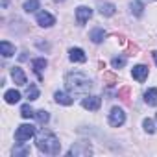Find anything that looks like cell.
<instances>
[{
  "label": "cell",
  "instance_id": "obj_1",
  "mask_svg": "<svg viewBox=\"0 0 157 157\" xmlns=\"http://www.w3.org/2000/svg\"><path fill=\"white\" fill-rule=\"evenodd\" d=\"M65 87L70 94H85L91 91L93 83L83 72H70L65 78Z\"/></svg>",
  "mask_w": 157,
  "mask_h": 157
},
{
  "label": "cell",
  "instance_id": "obj_2",
  "mask_svg": "<svg viewBox=\"0 0 157 157\" xmlns=\"http://www.w3.org/2000/svg\"><path fill=\"white\" fill-rule=\"evenodd\" d=\"M37 148L46 153V155H57L61 151V142L57 140V137L52 133V131H46L43 129L39 135H37Z\"/></svg>",
  "mask_w": 157,
  "mask_h": 157
},
{
  "label": "cell",
  "instance_id": "obj_3",
  "mask_svg": "<svg viewBox=\"0 0 157 157\" xmlns=\"http://www.w3.org/2000/svg\"><path fill=\"white\" fill-rule=\"evenodd\" d=\"M33 135H35V128H33L32 124H22V126H19V129L15 131V140L24 142V140H30Z\"/></svg>",
  "mask_w": 157,
  "mask_h": 157
},
{
  "label": "cell",
  "instance_id": "obj_4",
  "mask_svg": "<svg viewBox=\"0 0 157 157\" xmlns=\"http://www.w3.org/2000/svg\"><path fill=\"white\" fill-rule=\"evenodd\" d=\"M124 122H126V113H124L122 109H118V107H113L111 113H109V124H111L113 128H118V126H122Z\"/></svg>",
  "mask_w": 157,
  "mask_h": 157
},
{
  "label": "cell",
  "instance_id": "obj_5",
  "mask_svg": "<svg viewBox=\"0 0 157 157\" xmlns=\"http://www.w3.org/2000/svg\"><path fill=\"white\" fill-rule=\"evenodd\" d=\"M91 153H93V148L89 142H76L68 150V155H91Z\"/></svg>",
  "mask_w": 157,
  "mask_h": 157
},
{
  "label": "cell",
  "instance_id": "obj_6",
  "mask_svg": "<svg viewBox=\"0 0 157 157\" xmlns=\"http://www.w3.org/2000/svg\"><path fill=\"white\" fill-rule=\"evenodd\" d=\"M91 17H93V10L87 8V6H80V8L76 10V21H78V24L83 26Z\"/></svg>",
  "mask_w": 157,
  "mask_h": 157
},
{
  "label": "cell",
  "instance_id": "obj_7",
  "mask_svg": "<svg viewBox=\"0 0 157 157\" xmlns=\"http://www.w3.org/2000/svg\"><path fill=\"white\" fill-rule=\"evenodd\" d=\"M82 105L85 109H89V111H98L100 105H102V98L100 96H85L83 102H82Z\"/></svg>",
  "mask_w": 157,
  "mask_h": 157
},
{
  "label": "cell",
  "instance_id": "obj_8",
  "mask_svg": "<svg viewBox=\"0 0 157 157\" xmlns=\"http://www.w3.org/2000/svg\"><path fill=\"white\" fill-rule=\"evenodd\" d=\"M54 22H56V19H54L50 13H46V11H39V13H37V24H39V26L50 28Z\"/></svg>",
  "mask_w": 157,
  "mask_h": 157
},
{
  "label": "cell",
  "instance_id": "obj_9",
  "mask_svg": "<svg viewBox=\"0 0 157 157\" xmlns=\"http://www.w3.org/2000/svg\"><path fill=\"white\" fill-rule=\"evenodd\" d=\"M68 57H70L72 63H85L87 61V56H85V52L82 48H70Z\"/></svg>",
  "mask_w": 157,
  "mask_h": 157
},
{
  "label": "cell",
  "instance_id": "obj_10",
  "mask_svg": "<svg viewBox=\"0 0 157 157\" xmlns=\"http://www.w3.org/2000/svg\"><path fill=\"white\" fill-rule=\"evenodd\" d=\"M131 76L135 78L137 82H144L146 78H148V67H146V65H137V67H133Z\"/></svg>",
  "mask_w": 157,
  "mask_h": 157
},
{
  "label": "cell",
  "instance_id": "obj_11",
  "mask_svg": "<svg viewBox=\"0 0 157 157\" xmlns=\"http://www.w3.org/2000/svg\"><path fill=\"white\" fill-rule=\"evenodd\" d=\"M11 78L15 80L17 85H26V74L21 67H13L11 68Z\"/></svg>",
  "mask_w": 157,
  "mask_h": 157
},
{
  "label": "cell",
  "instance_id": "obj_12",
  "mask_svg": "<svg viewBox=\"0 0 157 157\" xmlns=\"http://www.w3.org/2000/svg\"><path fill=\"white\" fill-rule=\"evenodd\" d=\"M54 98H56V102L61 104V105H72V102H74L67 93H61V91H57V93L54 94Z\"/></svg>",
  "mask_w": 157,
  "mask_h": 157
},
{
  "label": "cell",
  "instance_id": "obj_13",
  "mask_svg": "<svg viewBox=\"0 0 157 157\" xmlns=\"http://www.w3.org/2000/svg\"><path fill=\"white\" fill-rule=\"evenodd\" d=\"M144 102L148 104V105H157V89H148L146 93H144Z\"/></svg>",
  "mask_w": 157,
  "mask_h": 157
},
{
  "label": "cell",
  "instance_id": "obj_14",
  "mask_svg": "<svg viewBox=\"0 0 157 157\" xmlns=\"http://www.w3.org/2000/svg\"><path fill=\"white\" fill-rule=\"evenodd\" d=\"M0 52H2L4 57H11L15 54V46L11 43H8V41H2V43H0Z\"/></svg>",
  "mask_w": 157,
  "mask_h": 157
},
{
  "label": "cell",
  "instance_id": "obj_15",
  "mask_svg": "<svg viewBox=\"0 0 157 157\" xmlns=\"http://www.w3.org/2000/svg\"><path fill=\"white\" fill-rule=\"evenodd\" d=\"M13 155L15 157H22V155H30V146H26L24 142H19L13 148Z\"/></svg>",
  "mask_w": 157,
  "mask_h": 157
},
{
  "label": "cell",
  "instance_id": "obj_16",
  "mask_svg": "<svg viewBox=\"0 0 157 157\" xmlns=\"http://www.w3.org/2000/svg\"><path fill=\"white\" fill-rule=\"evenodd\" d=\"M32 65H33V70L37 72L39 80H41V70H43V68H46V65H48V63H46V59H44V57H37V59H33V63H32Z\"/></svg>",
  "mask_w": 157,
  "mask_h": 157
},
{
  "label": "cell",
  "instance_id": "obj_17",
  "mask_svg": "<svg viewBox=\"0 0 157 157\" xmlns=\"http://www.w3.org/2000/svg\"><path fill=\"white\" fill-rule=\"evenodd\" d=\"M4 98H6V102H8V104H17V102L21 100V93H19V91H15V89H11V91H6Z\"/></svg>",
  "mask_w": 157,
  "mask_h": 157
},
{
  "label": "cell",
  "instance_id": "obj_18",
  "mask_svg": "<svg viewBox=\"0 0 157 157\" xmlns=\"http://www.w3.org/2000/svg\"><path fill=\"white\" fill-rule=\"evenodd\" d=\"M129 94H131V89H129V87H122V89H118V98H120L126 105H131Z\"/></svg>",
  "mask_w": 157,
  "mask_h": 157
},
{
  "label": "cell",
  "instance_id": "obj_19",
  "mask_svg": "<svg viewBox=\"0 0 157 157\" xmlns=\"http://www.w3.org/2000/svg\"><path fill=\"white\" fill-rule=\"evenodd\" d=\"M104 37H105V32L102 30V28H94L93 32H91V39H93V43H102L104 41Z\"/></svg>",
  "mask_w": 157,
  "mask_h": 157
},
{
  "label": "cell",
  "instance_id": "obj_20",
  "mask_svg": "<svg viewBox=\"0 0 157 157\" xmlns=\"http://www.w3.org/2000/svg\"><path fill=\"white\" fill-rule=\"evenodd\" d=\"M104 83H107L109 87H113L115 83H118V76L115 72H104Z\"/></svg>",
  "mask_w": 157,
  "mask_h": 157
},
{
  "label": "cell",
  "instance_id": "obj_21",
  "mask_svg": "<svg viewBox=\"0 0 157 157\" xmlns=\"http://www.w3.org/2000/svg\"><path fill=\"white\" fill-rule=\"evenodd\" d=\"M115 11H117V8L113 4H100V13L104 17H111V15H115Z\"/></svg>",
  "mask_w": 157,
  "mask_h": 157
},
{
  "label": "cell",
  "instance_id": "obj_22",
  "mask_svg": "<svg viewBox=\"0 0 157 157\" xmlns=\"http://www.w3.org/2000/svg\"><path fill=\"white\" fill-rule=\"evenodd\" d=\"M129 8H131V13H133L135 17H140V15H142V11H144V6L139 2V0H133Z\"/></svg>",
  "mask_w": 157,
  "mask_h": 157
},
{
  "label": "cell",
  "instance_id": "obj_23",
  "mask_svg": "<svg viewBox=\"0 0 157 157\" xmlns=\"http://www.w3.org/2000/svg\"><path fill=\"white\" fill-rule=\"evenodd\" d=\"M39 0H28V2L24 4V11H28V13H33V11H37L39 10Z\"/></svg>",
  "mask_w": 157,
  "mask_h": 157
},
{
  "label": "cell",
  "instance_id": "obj_24",
  "mask_svg": "<svg viewBox=\"0 0 157 157\" xmlns=\"http://www.w3.org/2000/svg\"><path fill=\"white\" fill-rule=\"evenodd\" d=\"M26 98L32 102V100H37L39 98V89L35 87V85H30L28 89H26Z\"/></svg>",
  "mask_w": 157,
  "mask_h": 157
},
{
  "label": "cell",
  "instance_id": "obj_25",
  "mask_svg": "<svg viewBox=\"0 0 157 157\" xmlns=\"http://www.w3.org/2000/svg\"><path fill=\"white\" fill-rule=\"evenodd\" d=\"M21 117H22V118H32V117H35V111L26 104V105L21 107Z\"/></svg>",
  "mask_w": 157,
  "mask_h": 157
},
{
  "label": "cell",
  "instance_id": "obj_26",
  "mask_svg": "<svg viewBox=\"0 0 157 157\" xmlns=\"http://www.w3.org/2000/svg\"><path fill=\"white\" fill-rule=\"evenodd\" d=\"M35 118H37L41 124H46V122L50 120V115H48L44 109H39V111H35Z\"/></svg>",
  "mask_w": 157,
  "mask_h": 157
},
{
  "label": "cell",
  "instance_id": "obj_27",
  "mask_svg": "<svg viewBox=\"0 0 157 157\" xmlns=\"http://www.w3.org/2000/svg\"><path fill=\"white\" fill-rule=\"evenodd\" d=\"M142 128H144V131H146V133H153V131H155L153 120H150V118H146V120L142 122Z\"/></svg>",
  "mask_w": 157,
  "mask_h": 157
},
{
  "label": "cell",
  "instance_id": "obj_28",
  "mask_svg": "<svg viewBox=\"0 0 157 157\" xmlns=\"http://www.w3.org/2000/svg\"><path fill=\"white\" fill-rule=\"evenodd\" d=\"M137 54H139V44H137V43H129V44H128V56L133 57V56H137Z\"/></svg>",
  "mask_w": 157,
  "mask_h": 157
},
{
  "label": "cell",
  "instance_id": "obj_29",
  "mask_svg": "<svg viewBox=\"0 0 157 157\" xmlns=\"http://www.w3.org/2000/svg\"><path fill=\"white\" fill-rule=\"evenodd\" d=\"M124 65H126V59H124V57H115V59H113V67H115V68H120V67H124Z\"/></svg>",
  "mask_w": 157,
  "mask_h": 157
},
{
  "label": "cell",
  "instance_id": "obj_30",
  "mask_svg": "<svg viewBox=\"0 0 157 157\" xmlns=\"http://www.w3.org/2000/svg\"><path fill=\"white\" fill-rule=\"evenodd\" d=\"M115 37L118 39V44H126V37L122 33H115Z\"/></svg>",
  "mask_w": 157,
  "mask_h": 157
},
{
  "label": "cell",
  "instance_id": "obj_31",
  "mask_svg": "<svg viewBox=\"0 0 157 157\" xmlns=\"http://www.w3.org/2000/svg\"><path fill=\"white\" fill-rule=\"evenodd\" d=\"M37 46L39 48H44V50H48L50 46H48V43H43V41H37Z\"/></svg>",
  "mask_w": 157,
  "mask_h": 157
},
{
  "label": "cell",
  "instance_id": "obj_32",
  "mask_svg": "<svg viewBox=\"0 0 157 157\" xmlns=\"http://www.w3.org/2000/svg\"><path fill=\"white\" fill-rule=\"evenodd\" d=\"M153 59H155V63H157V52H153Z\"/></svg>",
  "mask_w": 157,
  "mask_h": 157
},
{
  "label": "cell",
  "instance_id": "obj_33",
  "mask_svg": "<svg viewBox=\"0 0 157 157\" xmlns=\"http://www.w3.org/2000/svg\"><path fill=\"white\" fill-rule=\"evenodd\" d=\"M155 120H157V115H155Z\"/></svg>",
  "mask_w": 157,
  "mask_h": 157
}]
</instances>
